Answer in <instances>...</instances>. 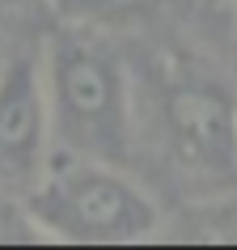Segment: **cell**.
<instances>
[{
  "label": "cell",
  "mask_w": 237,
  "mask_h": 250,
  "mask_svg": "<svg viewBox=\"0 0 237 250\" xmlns=\"http://www.w3.org/2000/svg\"><path fill=\"white\" fill-rule=\"evenodd\" d=\"M39 81L47 98L55 148L127 166L136 153V81L115 34L59 26L39 47Z\"/></svg>",
  "instance_id": "1"
},
{
  "label": "cell",
  "mask_w": 237,
  "mask_h": 250,
  "mask_svg": "<svg viewBox=\"0 0 237 250\" xmlns=\"http://www.w3.org/2000/svg\"><path fill=\"white\" fill-rule=\"evenodd\" d=\"M144 110L182 183L224 191L237 178V85L224 72L195 55H161L148 68Z\"/></svg>",
  "instance_id": "2"
},
{
  "label": "cell",
  "mask_w": 237,
  "mask_h": 250,
  "mask_svg": "<svg viewBox=\"0 0 237 250\" xmlns=\"http://www.w3.org/2000/svg\"><path fill=\"white\" fill-rule=\"evenodd\" d=\"M21 199L47 242L136 246L161 233V204L127 174V166L68 148H51Z\"/></svg>",
  "instance_id": "3"
},
{
  "label": "cell",
  "mask_w": 237,
  "mask_h": 250,
  "mask_svg": "<svg viewBox=\"0 0 237 250\" xmlns=\"http://www.w3.org/2000/svg\"><path fill=\"white\" fill-rule=\"evenodd\" d=\"M51 148L55 140L39 81V55L9 51L0 64V187L26 195Z\"/></svg>",
  "instance_id": "4"
},
{
  "label": "cell",
  "mask_w": 237,
  "mask_h": 250,
  "mask_svg": "<svg viewBox=\"0 0 237 250\" xmlns=\"http://www.w3.org/2000/svg\"><path fill=\"white\" fill-rule=\"evenodd\" d=\"M174 0H51V17L68 26H89L106 34H123V30L148 26L161 17Z\"/></svg>",
  "instance_id": "5"
},
{
  "label": "cell",
  "mask_w": 237,
  "mask_h": 250,
  "mask_svg": "<svg viewBox=\"0 0 237 250\" xmlns=\"http://www.w3.org/2000/svg\"><path fill=\"white\" fill-rule=\"evenodd\" d=\"M34 242H47V237L39 233V225L30 221L26 199L17 191L0 187V246H34Z\"/></svg>",
  "instance_id": "6"
},
{
  "label": "cell",
  "mask_w": 237,
  "mask_h": 250,
  "mask_svg": "<svg viewBox=\"0 0 237 250\" xmlns=\"http://www.w3.org/2000/svg\"><path fill=\"white\" fill-rule=\"evenodd\" d=\"M51 17V0H0V30H30Z\"/></svg>",
  "instance_id": "7"
},
{
  "label": "cell",
  "mask_w": 237,
  "mask_h": 250,
  "mask_svg": "<svg viewBox=\"0 0 237 250\" xmlns=\"http://www.w3.org/2000/svg\"><path fill=\"white\" fill-rule=\"evenodd\" d=\"M4 55H9V51H4V30H0V64H4Z\"/></svg>",
  "instance_id": "8"
},
{
  "label": "cell",
  "mask_w": 237,
  "mask_h": 250,
  "mask_svg": "<svg viewBox=\"0 0 237 250\" xmlns=\"http://www.w3.org/2000/svg\"><path fill=\"white\" fill-rule=\"evenodd\" d=\"M229 4H233V17H237V0H229Z\"/></svg>",
  "instance_id": "9"
}]
</instances>
